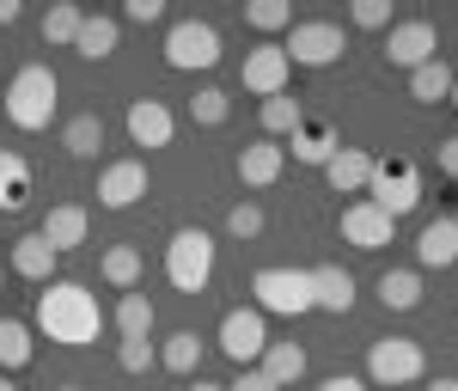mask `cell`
<instances>
[{"instance_id":"obj_2","label":"cell","mask_w":458,"mask_h":391,"mask_svg":"<svg viewBox=\"0 0 458 391\" xmlns=\"http://www.w3.org/2000/svg\"><path fill=\"white\" fill-rule=\"evenodd\" d=\"M55 98H62V80H55V68H49V62H25V68L6 80V92H0V105H6V123H13V129H25V135L49 129V116H55Z\"/></svg>"},{"instance_id":"obj_5","label":"cell","mask_w":458,"mask_h":391,"mask_svg":"<svg viewBox=\"0 0 458 391\" xmlns=\"http://www.w3.org/2000/svg\"><path fill=\"white\" fill-rule=\"evenodd\" d=\"M250 293H257V312H282V319H300L312 312V269H257L250 276Z\"/></svg>"},{"instance_id":"obj_10","label":"cell","mask_w":458,"mask_h":391,"mask_svg":"<svg viewBox=\"0 0 458 391\" xmlns=\"http://www.w3.org/2000/svg\"><path fill=\"white\" fill-rule=\"evenodd\" d=\"M434 55H440V31H434L428 19H403V25H391V37H386V62H391V68L416 73L422 62H434Z\"/></svg>"},{"instance_id":"obj_1","label":"cell","mask_w":458,"mask_h":391,"mask_svg":"<svg viewBox=\"0 0 458 391\" xmlns=\"http://www.w3.org/2000/svg\"><path fill=\"white\" fill-rule=\"evenodd\" d=\"M37 330L49 343H62V349H86L105 330V306H98V293L86 282H49L37 293Z\"/></svg>"},{"instance_id":"obj_44","label":"cell","mask_w":458,"mask_h":391,"mask_svg":"<svg viewBox=\"0 0 458 391\" xmlns=\"http://www.w3.org/2000/svg\"><path fill=\"white\" fill-rule=\"evenodd\" d=\"M428 391H458V379H434V386H428Z\"/></svg>"},{"instance_id":"obj_28","label":"cell","mask_w":458,"mask_h":391,"mask_svg":"<svg viewBox=\"0 0 458 391\" xmlns=\"http://www.w3.org/2000/svg\"><path fill=\"white\" fill-rule=\"evenodd\" d=\"M453 80L458 73L434 55V62H422V68L410 73V98H416V105H440V98H453Z\"/></svg>"},{"instance_id":"obj_15","label":"cell","mask_w":458,"mask_h":391,"mask_svg":"<svg viewBox=\"0 0 458 391\" xmlns=\"http://www.w3.org/2000/svg\"><path fill=\"white\" fill-rule=\"evenodd\" d=\"M55 263H62V251L49 245L43 233H25V239H13V276H25V282L49 287V282H55Z\"/></svg>"},{"instance_id":"obj_25","label":"cell","mask_w":458,"mask_h":391,"mask_svg":"<svg viewBox=\"0 0 458 391\" xmlns=\"http://www.w3.org/2000/svg\"><path fill=\"white\" fill-rule=\"evenodd\" d=\"M379 306L386 312H416L422 306V276L416 269H386L379 276Z\"/></svg>"},{"instance_id":"obj_20","label":"cell","mask_w":458,"mask_h":391,"mask_svg":"<svg viewBox=\"0 0 458 391\" xmlns=\"http://www.w3.org/2000/svg\"><path fill=\"white\" fill-rule=\"evenodd\" d=\"M25 202H31V166H25V153L0 147V214H19Z\"/></svg>"},{"instance_id":"obj_7","label":"cell","mask_w":458,"mask_h":391,"mask_svg":"<svg viewBox=\"0 0 458 391\" xmlns=\"http://www.w3.org/2000/svg\"><path fill=\"white\" fill-rule=\"evenodd\" d=\"M165 62L177 73H208L220 62V31H214L208 19H177L172 31H165Z\"/></svg>"},{"instance_id":"obj_17","label":"cell","mask_w":458,"mask_h":391,"mask_svg":"<svg viewBox=\"0 0 458 391\" xmlns=\"http://www.w3.org/2000/svg\"><path fill=\"white\" fill-rule=\"evenodd\" d=\"M324 183H330L336 196H367V183H373V153H360V147H343V153L324 166Z\"/></svg>"},{"instance_id":"obj_33","label":"cell","mask_w":458,"mask_h":391,"mask_svg":"<svg viewBox=\"0 0 458 391\" xmlns=\"http://www.w3.org/2000/svg\"><path fill=\"white\" fill-rule=\"evenodd\" d=\"M80 25H86V13H80V6H49V13H43V43H62V49H73Z\"/></svg>"},{"instance_id":"obj_31","label":"cell","mask_w":458,"mask_h":391,"mask_svg":"<svg viewBox=\"0 0 458 391\" xmlns=\"http://www.w3.org/2000/svg\"><path fill=\"white\" fill-rule=\"evenodd\" d=\"M110 324H116V336H153V300L147 293H123Z\"/></svg>"},{"instance_id":"obj_13","label":"cell","mask_w":458,"mask_h":391,"mask_svg":"<svg viewBox=\"0 0 458 391\" xmlns=\"http://www.w3.org/2000/svg\"><path fill=\"white\" fill-rule=\"evenodd\" d=\"M147 196V166L141 159H110L105 172H98V202L105 208H135Z\"/></svg>"},{"instance_id":"obj_37","label":"cell","mask_w":458,"mask_h":391,"mask_svg":"<svg viewBox=\"0 0 458 391\" xmlns=\"http://www.w3.org/2000/svg\"><path fill=\"white\" fill-rule=\"evenodd\" d=\"M226 233H233L239 245H245V239H257V233H263V208H257V202H239V208L226 214Z\"/></svg>"},{"instance_id":"obj_27","label":"cell","mask_w":458,"mask_h":391,"mask_svg":"<svg viewBox=\"0 0 458 391\" xmlns=\"http://www.w3.org/2000/svg\"><path fill=\"white\" fill-rule=\"evenodd\" d=\"M37 343H31V324L25 319H0V373H19V367H31Z\"/></svg>"},{"instance_id":"obj_26","label":"cell","mask_w":458,"mask_h":391,"mask_svg":"<svg viewBox=\"0 0 458 391\" xmlns=\"http://www.w3.org/2000/svg\"><path fill=\"white\" fill-rule=\"evenodd\" d=\"M141 269H147V263H141V251H135V245H110L105 257H98V276H105L116 293H135Z\"/></svg>"},{"instance_id":"obj_3","label":"cell","mask_w":458,"mask_h":391,"mask_svg":"<svg viewBox=\"0 0 458 391\" xmlns=\"http://www.w3.org/2000/svg\"><path fill=\"white\" fill-rule=\"evenodd\" d=\"M165 282L177 293H202L214 282V239L202 226H177L172 245H165Z\"/></svg>"},{"instance_id":"obj_35","label":"cell","mask_w":458,"mask_h":391,"mask_svg":"<svg viewBox=\"0 0 458 391\" xmlns=\"http://www.w3.org/2000/svg\"><path fill=\"white\" fill-rule=\"evenodd\" d=\"M245 25L250 31H282V25H293V6H287V0H250Z\"/></svg>"},{"instance_id":"obj_8","label":"cell","mask_w":458,"mask_h":391,"mask_svg":"<svg viewBox=\"0 0 458 391\" xmlns=\"http://www.w3.org/2000/svg\"><path fill=\"white\" fill-rule=\"evenodd\" d=\"M282 49H287V62H300V68H330V62H343L349 37L330 19H306V25H293V37H287Z\"/></svg>"},{"instance_id":"obj_47","label":"cell","mask_w":458,"mask_h":391,"mask_svg":"<svg viewBox=\"0 0 458 391\" xmlns=\"http://www.w3.org/2000/svg\"><path fill=\"white\" fill-rule=\"evenodd\" d=\"M453 110H458V80H453Z\"/></svg>"},{"instance_id":"obj_14","label":"cell","mask_w":458,"mask_h":391,"mask_svg":"<svg viewBox=\"0 0 458 391\" xmlns=\"http://www.w3.org/2000/svg\"><path fill=\"white\" fill-rule=\"evenodd\" d=\"M172 135H177V116L159 105V98H135V105H129V141L135 147L153 153V147H172Z\"/></svg>"},{"instance_id":"obj_21","label":"cell","mask_w":458,"mask_h":391,"mask_svg":"<svg viewBox=\"0 0 458 391\" xmlns=\"http://www.w3.org/2000/svg\"><path fill=\"white\" fill-rule=\"evenodd\" d=\"M86 226H92L86 208H80V202H62V208L43 214V226H37V233H43L55 251H73V245H86Z\"/></svg>"},{"instance_id":"obj_30","label":"cell","mask_w":458,"mask_h":391,"mask_svg":"<svg viewBox=\"0 0 458 391\" xmlns=\"http://www.w3.org/2000/svg\"><path fill=\"white\" fill-rule=\"evenodd\" d=\"M263 373H269L276 386H300V379H306V349H300V343H269V349H263Z\"/></svg>"},{"instance_id":"obj_16","label":"cell","mask_w":458,"mask_h":391,"mask_svg":"<svg viewBox=\"0 0 458 391\" xmlns=\"http://www.w3.org/2000/svg\"><path fill=\"white\" fill-rule=\"evenodd\" d=\"M416 263L422 269H453L458 263V214H440V220H428L422 239H416Z\"/></svg>"},{"instance_id":"obj_38","label":"cell","mask_w":458,"mask_h":391,"mask_svg":"<svg viewBox=\"0 0 458 391\" xmlns=\"http://www.w3.org/2000/svg\"><path fill=\"white\" fill-rule=\"evenodd\" d=\"M349 19L360 25V31H386V25H391V0H354Z\"/></svg>"},{"instance_id":"obj_11","label":"cell","mask_w":458,"mask_h":391,"mask_svg":"<svg viewBox=\"0 0 458 391\" xmlns=\"http://www.w3.org/2000/svg\"><path fill=\"white\" fill-rule=\"evenodd\" d=\"M239 80H245V92H257V98H282L287 80H293V62H287L282 43H257L245 55V68H239Z\"/></svg>"},{"instance_id":"obj_22","label":"cell","mask_w":458,"mask_h":391,"mask_svg":"<svg viewBox=\"0 0 458 391\" xmlns=\"http://www.w3.org/2000/svg\"><path fill=\"white\" fill-rule=\"evenodd\" d=\"M116 37H123V25H116L110 13H86V25H80V37H73V55L105 62L110 49H116Z\"/></svg>"},{"instance_id":"obj_6","label":"cell","mask_w":458,"mask_h":391,"mask_svg":"<svg viewBox=\"0 0 458 391\" xmlns=\"http://www.w3.org/2000/svg\"><path fill=\"white\" fill-rule=\"evenodd\" d=\"M422 373H428V355L416 336H379L367 349V379L373 386H416Z\"/></svg>"},{"instance_id":"obj_24","label":"cell","mask_w":458,"mask_h":391,"mask_svg":"<svg viewBox=\"0 0 458 391\" xmlns=\"http://www.w3.org/2000/svg\"><path fill=\"white\" fill-rule=\"evenodd\" d=\"M62 147H68L73 159H98V147H105V116H98V110H80V116H68Z\"/></svg>"},{"instance_id":"obj_48","label":"cell","mask_w":458,"mask_h":391,"mask_svg":"<svg viewBox=\"0 0 458 391\" xmlns=\"http://www.w3.org/2000/svg\"><path fill=\"white\" fill-rule=\"evenodd\" d=\"M55 391H80V386H55Z\"/></svg>"},{"instance_id":"obj_29","label":"cell","mask_w":458,"mask_h":391,"mask_svg":"<svg viewBox=\"0 0 458 391\" xmlns=\"http://www.w3.org/2000/svg\"><path fill=\"white\" fill-rule=\"evenodd\" d=\"M257 123H263V141H276V135H300V123H306V110H300V98H263V110H257Z\"/></svg>"},{"instance_id":"obj_46","label":"cell","mask_w":458,"mask_h":391,"mask_svg":"<svg viewBox=\"0 0 458 391\" xmlns=\"http://www.w3.org/2000/svg\"><path fill=\"white\" fill-rule=\"evenodd\" d=\"M0 391H19V386H13V379H6V373H0Z\"/></svg>"},{"instance_id":"obj_4","label":"cell","mask_w":458,"mask_h":391,"mask_svg":"<svg viewBox=\"0 0 458 391\" xmlns=\"http://www.w3.org/2000/svg\"><path fill=\"white\" fill-rule=\"evenodd\" d=\"M367 202H373V208H386L391 220H403V214L422 202V172H416V159H403V153H391V159H373Z\"/></svg>"},{"instance_id":"obj_41","label":"cell","mask_w":458,"mask_h":391,"mask_svg":"<svg viewBox=\"0 0 458 391\" xmlns=\"http://www.w3.org/2000/svg\"><path fill=\"white\" fill-rule=\"evenodd\" d=\"M440 172H446V178H458V135H446V141H440Z\"/></svg>"},{"instance_id":"obj_42","label":"cell","mask_w":458,"mask_h":391,"mask_svg":"<svg viewBox=\"0 0 458 391\" xmlns=\"http://www.w3.org/2000/svg\"><path fill=\"white\" fill-rule=\"evenodd\" d=\"M318 391H367V386H360V379H349V373H336V379H324Z\"/></svg>"},{"instance_id":"obj_45","label":"cell","mask_w":458,"mask_h":391,"mask_svg":"<svg viewBox=\"0 0 458 391\" xmlns=\"http://www.w3.org/2000/svg\"><path fill=\"white\" fill-rule=\"evenodd\" d=\"M190 391H226V386H214V379H196V386H190Z\"/></svg>"},{"instance_id":"obj_40","label":"cell","mask_w":458,"mask_h":391,"mask_svg":"<svg viewBox=\"0 0 458 391\" xmlns=\"http://www.w3.org/2000/svg\"><path fill=\"white\" fill-rule=\"evenodd\" d=\"M129 19H135V25H153V19H165V0H129Z\"/></svg>"},{"instance_id":"obj_43","label":"cell","mask_w":458,"mask_h":391,"mask_svg":"<svg viewBox=\"0 0 458 391\" xmlns=\"http://www.w3.org/2000/svg\"><path fill=\"white\" fill-rule=\"evenodd\" d=\"M19 13H25L19 0H0V25H19Z\"/></svg>"},{"instance_id":"obj_19","label":"cell","mask_w":458,"mask_h":391,"mask_svg":"<svg viewBox=\"0 0 458 391\" xmlns=\"http://www.w3.org/2000/svg\"><path fill=\"white\" fill-rule=\"evenodd\" d=\"M276 178H282V147L276 141L239 147V183H245V190H269Z\"/></svg>"},{"instance_id":"obj_12","label":"cell","mask_w":458,"mask_h":391,"mask_svg":"<svg viewBox=\"0 0 458 391\" xmlns=\"http://www.w3.org/2000/svg\"><path fill=\"white\" fill-rule=\"evenodd\" d=\"M391 233H397V220H391L386 208H373L367 196H354L349 208H343V245H354V251H386Z\"/></svg>"},{"instance_id":"obj_36","label":"cell","mask_w":458,"mask_h":391,"mask_svg":"<svg viewBox=\"0 0 458 391\" xmlns=\"http://www.w3.org/2000/svg\"><path fill=\"white\" fill-rule=\"evenodd\" d=\"M153 361H159V349H153L147 336H123V343H116V367H123V373H147Z\"/></svg>"},{"instance_id":"obj_23","label":"cell","mask_w":458,"mask_h":391,"mask_svg":"<svg viewBox=\"0 0 458 391\" xmlns=\"http://www.w3.org/2000/svg\"><path fill=\"white\" fill-rule=\"evenodd\" d=\"M336 153H343V141H336L330 123H300V135H293V159L300 166H330Z\"/></svg>"},{"instance_id":"obj_32","label":"cell","mask_w":458,"mask_h":391,"mask_svg":"<svg viewBox=\"0 0 458 391\" xmlns=\"http://www.w3.org/2000/svg\"><path fill=\"white\" fill-rule=\"evenodd\" d=\"M159 367H172V373H196V367H202V336H196V330H172V336L159 343Z\"/></svg>"},{"instance_id":"obj_34","label":"cell","mask_w":458,"mask_h":391,"mask_svg":"<svg viewBox=\"0 0 458 391\" xmlns=\"http://www.w3.org/2000/svg\"><path fill=\"white\" fill-rule=\"evenodd\" d=\"M226 110H233V98H226L220 86H202V92L190 98V116H196L202 129H220V123H226Z\"/></svg>"},{"instance_id":"obj_39","label":"cell","mask_w":458,"mask_h":391,"mask_svg":"<svg viewBox=\"0 0 458 391\" xmlns=\"http://www.w3.org/2000/svg\"><path fill=\"white\" fill-rule=\"evenodd\" d=\"M226 391H282V386H276V379H269L263 367H239V379H233Z\"/></svg>"},{"instance_id":"obj_9","label":"cell","mask_w":458,"mask_h":391,"mask_svg":"<svg viewBox=\"0 0 458 391\" xmlns=\"http://www.w3.org/2000/svg\"><path fill=\"white\" fill-rule=\"evenodd\" d=\"M220 349L239 361V367H257L263 349H269V324H263V312H257V306H233V312L220 319Z\"/></svg>"},{"instance_id":"obj_18","label":"cell","mask_w":458,"mask_h":391,"mask_svg":"<svg viewBox=\"0 0 458 391\" xmlns=\"http://www.w3.org/2000/svg\"><path fill=\"white\" fill-rule=\"evenodd\" d=\"M354 306V276L343 263H318L312 269V312H349Z\"/></svg>"}]
</instances>
